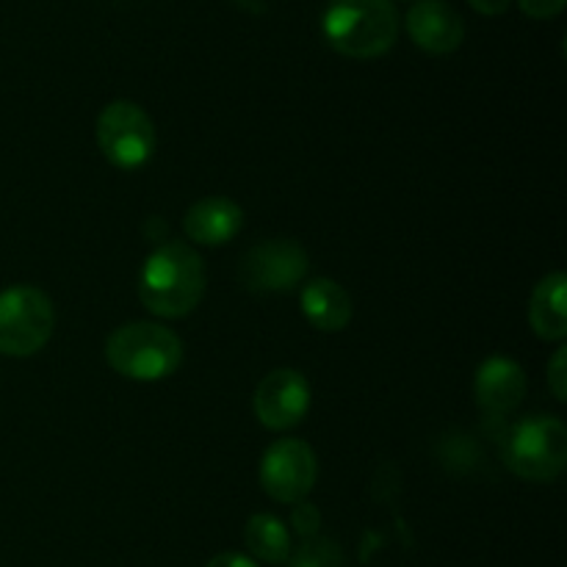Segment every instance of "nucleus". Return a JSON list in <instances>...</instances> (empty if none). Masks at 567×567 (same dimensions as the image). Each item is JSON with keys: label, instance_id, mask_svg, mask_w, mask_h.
<instances>
[{"label": "nucleus", "instance_id": "obj_1", "mask_svg": "<svg viewBox=\"0 0 567 567\" xmlns=\"http://www.w3.org/2000/svg\"><path fill=\"white\" fill-rule=\"evenodd\" d=\"M205 293V264L186 241H164L147 255L138 275V297L161 319H183Z\"/></svg>", "mask_w": 567, "mask_h": 567}, {"label": "nucleus", "instance_id": "obj_2", "mask_svg": "<svg viewBox=\"0 0 567 567\" xmlns=\"http://www.w3.org/2000/svg\"><path fill=\"white\" fill-rule=\"evenodd\" d=\"M321 31L347 59H380L399 39V11L393 0H330Z\"/></svg>", "mask_w": 567, "mask_h": 567}, {"label": "nucleus", "instance_id": "obj_3", "mask_svg": "<svg viewBox=\"0 0 567 567\" xmlns=\"http://www.w3.org/2000/svg\"><path fill=\"white\" fill-rule=\"evenodd\" d=\"M105 360L116 374L136 382H158L175 374L183 360V343L169 327L131 321L116 327L105 341Z\"/></svg>", "mask_w": 567, "mask_h": 567}, {"label": "nucleus", "instance_id": "obj_4", "mask_svg": "<svg viewBox=\"0 0 567 567\" xmlns=\"http://www.w3.org/2000/svg\"><path fill=\"white\" fill-rule=\"evenodd\" d=\"M504 463L515 476L551 482L565 471L567 430L557 415H526L504 441Z\"/></svg>", "mask_w": 567, "mask_h": 567}, {"label": "nucleus", "instance_id": "obj_5", "mask_svg": "<svg viewBox=\"0 0 567 567\" xmlns=\"http://www.w3.org/2000/svg\"><path fill=\"white\" fill-rule=\"evenodd\" d=\"M55 330L53 302L37 286H11L0 291V354L31 358Z\"/></svg>", "mask_w": 567, "mask_h": 567}, {"label": "nucleus", "instance_id": "obj_6", "mask_svg": "<svg viewBox=\"0 0 567 567\" xmlns=\"http://www.w3.org/2000/svg\"><path fill=\"white\" fill-rule=\"evenodd\" d=\"M97 147L116 169H138L155 153V125L131 100H114L97 116Z\"/></svg>", "mask_w": 567, "mask_h": 567}, {"label": "nucleus", "instance_id": "obj_7", "mask_svg": "<svg viewBox=\"0 0 567 567\" xmlns=\"http://www.w3.org/2000/svg\"><path fill=\"white\" fill-rule=\"evenodd\" d=\"M308 275V252L291 238H269L249 249L238 266V280L255 293H286Z\"/></svg>", "mask_w": 567, "mask_h": 567}, {"label": "nucleus", "instance_id": "obj_8", "mask_svg": "<svg viewBox=\"0 0 567 567\" xmlns=\"http://www.w3.org/2000/svg\"><path fill=\"white\" fill-rule=\"evenodd\" d=\"M319 463L313 449L299 437H286L266 449L260 460V485L275 502L299 504L313 491Z\"/></svg>", "mask_w": 567, "mask_h": 567}, {"label": "nucleus", "instance_id": "obj_9", "mask_svg": "<svg viewBox=\"0 0 567 567\" xmlns=\"http://www.w3.org/2000/svg\"><path fill=\"white\" fill-rule=\"evenodd\" d=\"M255 415L271 432L302 424L310 408V385L305 374L293 369H277L260 380L252 399Z\"/></svg>", "mask_w": 567, "mask_h": 567}, {"label": "nucleus", "instance_id": "obj_10", "mask_svg": "<svg viewBox=\"0 0 567 567\" xmlns=\"http://www.w3.org/2000/svg\"><path fill=\"white\" fill-rule=\"evenodd\" d=\"M410 39L424 53L449 55L463 44L465 22L449 0H415L404 17Z\"/></svg>", "mask_w": 567, "mask_h": 567}, {"label": "nucleus", "instance_id": "obj_11", "mask_svg": "<svg viewBox=\"0 0 567 567\" xmlns=\"http://www.w3.org/2000/svg\"><path fill=\"white\" fill-rule=\"evenodd\" d=\"M476 404L491 415H507L524 402L526 396V374L515 360L509 358H487L476 369L474 380Z\"/></svg>", "mask_w": 567, "mask_h": 567}, {"label": "nucleus", "instance_id": "obj_12", "mask_svg": "<svg viewBox=\"0 0 567 567\" xmlns=\"http://www.w3.org/2000/svg\"><path fill=\"white\" fill-rule=\"evenodd\" d=\"M244 225L241 205L227 197H205L194 203L183 216V230L194 244L203 247H221L238 236Z\"/></svg>", "mask_w": 567, "mask_h": 567}, {"label": "nucleus", "instance_id": "obj_13", "mask_svg": "<svg viewBox=\"0 0 567 567\" xmlns=\"http://www.w3.org/2000/svg\"><path fill=\"white\" fill-rule=\"evenodd\" d=\"M302 313L321 332H341L352 321V299L347 288L330 277L308 282L302 291Z\"/></svg>", "mask_w": 567, "mask_h": 567}, {"label": "nucleus", "instance_id": "obj_14", "mask_svg": "<svg viewBox=\"0 0 567 567\" xmlns=\"http://www.w3.org/2000/svg\"><path fill=\"white\" fill-rule=\"evenodd\" d=\"M567 280L563 271L546 275L537 282L529 302L532 330L543 341H563L567 336V308H565Z\"/></svg>", "mask_w": 567, "mask_h": 567}, {"label": "nucleus", "instance_id": "obj_15", "mask_svg": "<svg viewBox=\"0 0 567 567\" xmlns=\"http://www.w3.org/2000/svg\"><path fill=\"white\" fill-rule=\"evenodd\" d=\"M244 543H247L249 554L266 565H282L291 557V535H288L286 524L269 513L252 515L247 520Z\"/></svg>", "mask_w": 567, "mask_h": 567}, {"label": "nucleus", "instance_id": "obj_16", "mask_svg": "<svg viewBox=\"0 0 567 567\" xmlns=\"http://www.w3.org/2000/svg\"><path fill=\"white\" fill-rule=\"evenodd\" d=\"M288 567H347V557L336 540L310 537L288 557Z\"/></svg>", "mask_w": 567, "mask_h": 567}, {"label": "nucleus", "instance_id": "obj_17", "mask_svg": "<svg viewBox=\"0 0 567 567\" xmlns=\"http://www.w3.org/2000/svg\"><path fill=\"white\" fill-rule=\"evenodd\" d=\"M291 520H293V529H297L299 537H305V540H310V537H319L316 532H319V526H321V515L313 504L299 502L297 509H293Z\"/></svg>", "mask_w": 567, "mask_h": 567}, {"label": "nucleus", "instance_id": "obj_18", "mask_svg": "<svg viewBox=\"0 0 567 567\" xmlns=\"http://www.w3.org/2000/svg\"><path fill=\"white\" fill-rule=\"evenodd\" d=\"M548 385H551V393L565 402V393H567V349L559 347L554 352L551 363H548Z\"/></svg>", "mask_w": 567, "mask_h": 567}, {"label": "nucleus", "instance_id": "obj_19", "mask_svg": "<svg viewBox=\"0 0 567 567\" xmlns=\"http://www.w3.org/2000/svg\"><path fill=\"white\" fill-rule=\"evenodd\" d=\"M567 0H518L520 11L532 20H551V17L563 14Z\"/></svg>", "mask_w": 567, "mask_h": 567}, {"label": "nucleus", "instance_id": "obj_20", "mask_svg": "<svg viewBox=\"0 0 567 567\" xmlns=\"http://www.w3.org/2000/svg\"><path fill=\"white\" fill-rule=\"evenodd\" d=\"M205 567H258V563H255L252 557H244V554L227 551V554H219V557L210 559Z\"/></svg>", "mask_w": 567, "mask_h": 567}, {"label": "nucleus", "instance_id": "obj_21", "mask_svg": "<svg viewBox=\"0 0 567 567\" xmlns=\"http://www.w3.org/2000/svg\"><path fill=\"white\" fill-rule=\"evenodd\" d=\"M468 3L474 6L480 14L496 17V14H504V11L509 9V3H513V0H468Z\"/></svg>", "mask_w": 567, "mask_h": 567}]
</instances>
